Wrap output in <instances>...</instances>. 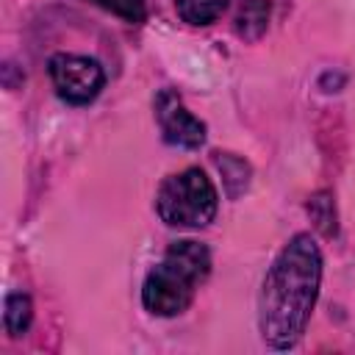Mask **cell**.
Masks as SVG:
<instances>
[{
  "label": "cell",
  "instance_id": "4",
  "mask_svg": "<svg viewBox=\"0 0 355 355\" xmlns=\"http://www.w3.org/2000/svg\"><path fill=\"white\" fill-rule=\"evenodd\" d=\"M47 67H50V80H53L58 97L72 103V105L92 103L100 94L103 83H105L103 67L94 58H86V55L55 53Z\"/></svg>",
  "mask_w": 355,
  "mask_h": 355
},
{
  "label": "cell",
  "instance_id": "2",
  "mask_svg": "<svg viewBox=\"0 0 355 355\" xmlns=\"http://www.w3.org/2000/svg\"><path fill=\"white\" fill-rule=\"evenodd\" d=\"M211 272V252L205 244L183 239L175 241L164 261L150 269L141 286V302L155 316H178L189 308L194 288Z\"/></svg>",
  "mask_w": 355,
  "mask_h": 355
},
{
  "label": "cell",
  "instance_id": "6",
  "mask_svg": "<svg viewBox=\"0 0 355 355\" xmlns=\"http://www.w3.org/2000/svg\"><path fill=\"white\" fill-rule=\"evenodd\" d=\"M269 22V3L266 0H241L236 14V33L241 39H258Z\"/></svg>",
  "mask_w": 355,
  "mask_h": 355
},
{
  "label": "cell",
  "instance_id": "7",
  "mask_svg": "<svg viewBox=\"0 0 355 355\" xmlns=\"http://www.w3.org/2000/svg\"><path fill=\"white\" fill-rule=\"evenodd\" d=\"M227 0H175L178 14L189 25H211L225 11Z\"/></svg>",
  "mask_w": 355,
  "mask_h": 355
},
{
  "label": "cell",
  "instance_id": "3",
  "mask_svg": "<svg viewBox=\"0 0 355 355\" xmlns=\"http://www.w3.org/2000/svg\"><path fill=\"white\" fill-rule=\"evenodd\" d=\"M216 205L219 197L214 183L194 166L169 175L155 194V211L172 227H205L216 216Z\"/></svg>",
  "mask_w": 355,
  "mask_h": 355
},
{
  "label": "cell",
  "instance_id": "5",
  "mask_svg": "<svg viewBox=\"0 0 355 355\" xmlns=\"http://www.w3.org/2000/svg\"><path fill=\"white\" fill-rule=\"evenodd\" d=\"M155 116L161 125V133L169 144L178 147H200L205 141V125L180 103V97L169 89H164L155 100Z\"/></svg>",
  "mask_w": 355,
  "mask_h": 355
},
{
  "label": "cell",
  "instance_id": "8",
  "mask_svg": "<svg viewBox=\"0 0 355 355\" xmlns=\"http://www.w3.org/2000/svg\"><path fill=\"white\" fill-rule=\"evenodd\" d=\"M31 316H33V308H31V300L28 294L22 291H14L6 297V311H3V324H6V333L8 336H22L31 324Z\"/></svg>",
  "mask_w": 355,
  "mask_h": 355
},
{
  "label": "cell",
  "instance_id": "9",
  "mask_svg": "<svg viewBox=\"0 0 355 355\" xmlns=\"http://www.w3.org/2000/svg\"><path fill=\"white\" fill-rule=\"evenodd\" d=\"M100 8H105V11H111V14H116V17H122L125 22H130V25H139V22H144V17H147V0H94Z\"/></svg>",
  "mask_w": 355,
  "mask_h": 355
},
{
  "label": "cell",
  "instance_id": "1",
  "mask_svg": "<svg viewBox=\"0 0 355 355\" xmlns=\"http://www.w3.org/2000/svg\"><path fill=\"white\" fill-rule=\"evenodd\" d=\"M322 280V252L308 233H297L275 258L258 300L261 336L275 349H288L305 333Z\"/></svg>",
  "mask_w": 355,
  "mask_h": 355
}]
</instances>
